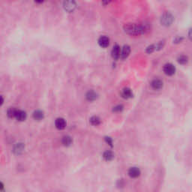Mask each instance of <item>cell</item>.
I'll use <instances>...</instances> for the list:
<instances>
[{"instance_id": "16", "label": "cell", "mask_w": 192, "mask_h": 192, "mask_svg": "<svg viewBox=\"0 0 192 192\" xmlns=\"http://www.w3.org/2000/svg\"><path fill=\"white\" fill-rule=\"evenodd\" d=\"M103 158L107 161H112L114 158V154L112 153L111 151H106L104 153Z\"/></svg>"}, {"instance_id": "2", "label": "cell", "mask_w": 192, "mask_h": 192, "mask_svg": "<svg viewBox=\"0 0 192 192\" xmlns=\"http://www.w3.org/2000/svg\"><path fill=\"white\" fill-rule=\"evenodd\" d=\"M173 20H174V18L170 12H164L161 18V23L162 25L165 26H169L171 25Z\"/></svg>"}, {"instance_id": "14", "label": "cell", "mask_w": 192, "mask_h": 192, "mask_svg": "<svg viewBox=\"0 0 192 192\" xmlns=\"http://www.w3.org/2000/svg\"><path fill=\"white\" fill-rule=\"evenodd\" d=\"M86 98L89 101H93L96 100L98 98V94L93 90H90L86 93Z\"/></svg>"}, {"instance_id": "10", "label": "cell", "mask_w": 192, "mask_h": 192, "mask_svg": "<svg viewBox=\"0 0 192 192\" xmlns=\"http://www.w3.org/2000/svg\"><path fill=\"white\" fill-rule=\"evenodd\" d=\"M121 95H122V97L123 99H128L133 97V92H132V90L130 88L126 87L122 89V92H121Z\"/></svg>"}, {"instance_id": "12", "label": "cell", "mask_w": 192, "mask_h": 192, "mask_svg": "<svg viewBox=\"0 0 192 192\" xmlns=\"http://www.w3.org/2000/svg\"><path fill=\"white\" fill-rule=\"evenodd\" d=\"M128 175L131 178H137L140 175V170L137 167H131L128 170Z\"/></svg>"}, {"instance_id": "15", "label": "cell", "mask_w": 192, "mask_h": 192, "mask_svg": "<svg viewBox=\"0 0 192 192\" xmlns=\"http://www.w3.org/2000/svg\"><path fill=\"white\" fill-rule=\"evenodd\" d=\"M32 116H33L35 120L40 121L44 119L45 114H44V112L42 111V110H35L33 113V114H32Z\"/></svg>"}, {"instance_id": "6", "label": "cell", "mask_w": 192, "mask_h": 192, "mask_svg": "<svg viewBox=\"0 0 192 192\" xmlns=\"http://www.w3.org/2000/svg\"><path fill=\"white\" fill-rule=\"evenodd\" d=\"M98 42H99V45L101 47L106 48L109 46L110 39L108 37L104 36H104H101L100 38H99Z\"/></svg>"}, {"instance_id": "17", "label": "cell", "mask_w": 192, "mask_h": 192, "mask_svg": "<svg viewBox=\"0 0 192 192\" xmlns=\"http://www.w3.org/2000/svg\"><path fill=\"white\" fill-rule=\"evenodd\" d=\"M73 140H72V138L70 136H64L62 138V143L65 146H69L72 143Z\"/></svg>"}, {"instance_id": "7", "label": "cell", "mask_w": 192, "mask_h": 192, "mask_svg": "<svg viewBox=\"0 0 192 192\" xmlns=\"http://www.w3.org/2000/svg\"><path fill=\"white\" fill-rule=\"evenodd\" d=\"M55 126H56V128L59 129V130H63L66 127V122L63 118H58L56 119Z\"/></svg>"}, {"instance_id": "1", "label": "cell", "mask_w": 192, "mask_h": 192, "mask_svg": "<svg viewBox=\"0 0 192 192\" xmlns=\"http://www.w3.org/2000/svg\"><path fill=\"white\" fill-rule=\"evenodd\" d=\"M123 29L127 34L131 35H140L147 33L150 30V25L147 23H126Z\"/></svg>"}, {"instance_id": "18", "label": "cell", "mask_w": 192, "mask_h": 192, "mask_svg": "<svg viewBox=\"0 0 192 192\" xmlns=\"http://www.w3.org/2000/svg\"><path fill=\"white\" fill-rule=\"evenodd\" d=\"M18 109H16L15 107H10L7 111V115L9 118H15L16 116L17 113H18Z\"/></svg>"}, {"instance_id": "21", "label": "cell", "mask_w": 192, "mask_h": 192, "mask_svg": "<svg viewBox=\"0 0 192 192\" xmlns=\"http://www.w3.org/2000/svg\"><path fill=\"white\" fill-rule=\"evenodd\" d=\"M164 45H165V42L164 41H161V42H158L157 44H155V50H161L162 48L164 47Z\"/></svg>"}, {"instance_id": "13", "label": "cell", "mask_w": 192, "mask_h": 192, "mask_svg": "<svg viewBox=\"0 0 192 192\" xmlns=\"http://www.w3.org/2000/svg\"><path fill=\"white\" fill-rule=\"evenodd\" d=\"M27 117V114L25 111L23 110H18V113H17L16 116H15V119L17 120L20 121V122H23V121H25Z\"/></svg>"}, {"instance_id": "11", "label": "cell", "mask_w": 192, "mask_h": 192, "mask_svg": "<svg viewBox=\"0 0 192 192\" xmlns=\"http://www.w3.org/2000/svg\"><path fill=\"white\" fill-rule=\"evenodd\" d=\"M131 53V47L128 45H125L122 48V50L121 52L120 57L122 59H126L129 56V54Z\"/></svg>"}, {"instance_id": "26", "label": "cell", "mask_w": 192, "mask_h": 192, "mask_svg": "<svg viewBox=\"0 0 192 192\" xmlns=\"http://www.w3.org/2000/svg\"><path fill=\"white\" fill-rule=\"evenodd\" d=\"M4 103V99L2 95H0V106H2Z\"/></svg>"}, {"instance_id": "20", "label": "cell", "mask_w": 192, "mask_h": 192, "mask_svg": "<svg viewBox=\"0 0 192 192\" xmlns=\"http://www.w3.org/2000/svg\"><path fill=\"white\" fill-rule=\"evenodd\" d=\"M177 62L180 65H185L188 62V57L187 56H185V55H182V56H180L178 57Z\"/></svg>"}, {"instance_id": "27", "label": "cell", "mask_w": 192, "mask_h": 192, "mask_svg": "<svg viewBox=\"0 0 192 192\" xmlns=\"http://www.w3.org/2000/svg\"><path fill=\"white\" fill-rule=\"evenodd\" d=\"M4 188V185L2 183H0V190H3Z\"/></svg>"}, {"instance_id": "23", "label": "cell", "mask_w": 192, "mask_h": 192, "mask_svg": "<svg viewBox=\"0 0 192 192\" xmlns=\"http://www.w3.org/2000/svg\"><path fill=\"white\" fill-rule=\"evenodd\" d=\"M123 110V106L122 105H117V106L114 107L113 109V110L114 112H120Z\"/></svg>"}, {"instance_id": "28", "label": "cell", "mask_w": 192, "mask_h": 192, "mask_svg": "<svg viewBox=\"0 0 192 192\" xmlns=\"http://www.w3.org/2000/svg\"><path fill=\"white\" fill-rule=\"evenodd\" d=\"M0 192H5L3 190H0Z\"/></svg>"}, {"instance_id": "8", "label": "cell", "mask_w": 192, "mask_h": 192, "mask_svg": "<svg viewBox=\"0 0 192 192\" xmlns=\"http://www.w3.org/2000/svg\"><path fill=\"white\" fill-rule=\"evenodd\" d=\"M151 86L155 90H159L163 87V82L159 79H154L151 82Z\"/></svg>"}, {"instance_id": "3", "label": "cell", "mask_w": 192, "mask_h": 192, "mask_svg": "<svg viewBox=\"0 0 192 192\" xmlns=\"http://www.w3.org/2000/svg\"><path fill=\"white\" fill-rule=\"evenodd\" d=\"M163 71L166 75H167V76H172L176 72V68H175V66L173 64L167 63L164 66Z\"/></svg>"}, {"instance_id": "24", "label": "cell", "mask_w": 192, "mask_h": 192, "mask_svg": "<svg viewBox=\"0 0 192 192\" xmlns=\"http://www.w3.org/2000/svg\"><path fill=\"white\" fill-rule=\"evenodd\" d=\"M183 37H180V36H177L176 38H175L174 40H173V43H176V44H178V43H181L182 42H183Z\"/></svg>"}, {"instance_id": "9", "label": "cell", "mask_w": 192, "mask_h": 192, "mask_svg": "<svg viewBox=\"0 0 192 192\" xmlns=\"http://www.w3.org/2000/svg\"><path fill=\"white\" fill-rule=\"evenodd\" d=\"M120 54H121V48L118 45H116L113 47L111 51V56L114 59H118L119 57H120Z\"/></svg>"}, {"instance_id": "19", "label": "cell", "mask_w": 192, "mask_h": 192, "mask_svg": "<svg viewBox=\"0 0 192 192\" xmlns=\"http://www.w3.org/2000/svg\"><path fill=\"white\" fill-rule=\"evenodd\" d=\"M89 122H90L91 125H92L93 126H99V125H100L101 119H100V118L98 117V116H92V117L90 118V119H89Z\"/></svg>"}, {"instance_id": "5", "label": "cell", "mask_w": 192, "mask_h": 192, "mask_svg": "<svg viewBox=\"0 0 192 192\" xmlns=\"http://www.w3.org/2000/svg\"><path fill=\"white\" fill-rule=\"evenodd\" d=\"M25 149V145L23 143H18L14 146L13 148V153L15 155H20L23 153Z\"/></svg>"}, {"instance_id": "4", "label": "cell", "mask_w": 192, "mask_h": 192, "mask_svg": "<svg viewBox=\"0 0 192 192\" xmlns=\"http://www.w3.org/2000/svg\"><path fill=\"white\" fill-rule=\"evenodd\" d=\"M63 7L65 11L71 13L74 11L77 7V5L74 1H66V2H64Z\"/></svg>"}, {"instance_id": "25", "label": "cell", "mask_w": 192, "mask_h": 192, "mask_svg": "<svg viewBox=\"0 0 192 192\" xmlns=\"http://www.w3.org/2000/svg\"><path fill=\"white\" fill-rule=\"evenodd\" d=\"M105 140H106V142L108 143V144H110V146H112V143H113V140H112V139L110 138V137H105Z\"/></svg>"}, {"instance_id": "22", "label": "cell", "mask_w": 192, "mask_h": 192, "mask_svg": "<svg viewBox=\"0 0 192 192\" xmlns=\"http://www.w3.org/2000/svg\"><path fill=\"white\" fill-rule=\"evenodd\" d=\"M154 51H155V45H149V47H147L146 49V52L147 53L150 54V53H153Z\"/></svg>"}]
</instances>
